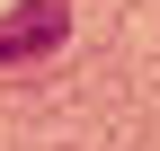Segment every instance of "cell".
Wrapping results in <instances>:
<instances>
[{"mask_svg":"<svg viewBox=\"0 0 160 151\" xmlns=\"http://www.w3.org/2000/svg\"><path fill=\"white\" fill-rule=\"evenodd\" d=\"M62 36H71V0H18L0 18V62H45Z\"/></svg>","mask_w":160,"mask_h":151,"instance_id":"obj_1","label":"cell"}]
</instances>
